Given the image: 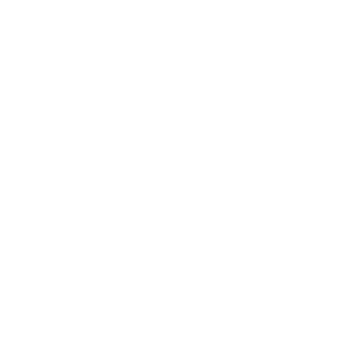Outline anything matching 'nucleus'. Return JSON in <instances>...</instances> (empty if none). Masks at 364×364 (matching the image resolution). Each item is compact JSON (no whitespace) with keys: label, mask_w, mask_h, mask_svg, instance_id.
Instances as JSON below:
<instances>
[]
</instances>
